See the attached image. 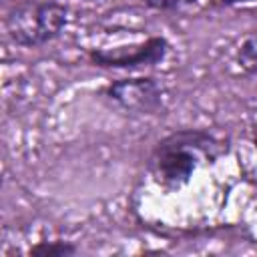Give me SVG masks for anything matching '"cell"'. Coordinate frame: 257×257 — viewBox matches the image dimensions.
Wrapping results in <instances>:
<instances>
[{"instance_id":"8","label":"cell","mask_w":257,"mask_h":257,"mask_svg":"<svg viewBox=\"0 0 257 257\" xmlns=\"http://www.w3.org/2000/svg\"><path fill=\"white\" fill-rule=\"evenodd\" d=\"M225 6H235V4H245V2H255V0H219Z\"/></svg>"},{"instance_id":"5","label":"cell","mask_w":257,"mask_h":257,"mask_svg":"<svg viewBox=\"0 0 257 257\" xmlns=\"http://www.w3.org/2000/svg\"><path fill=\"white\" fill-rule=\"evenodd\" d=\"M237 64L247 74H257V32L249 34L237 48Z\"/></svg>"},{"instance_id":"3","label":"cell","mask_w":257,"mask_h":257,"mask_svg":"<svg viewBox=\"0 0 257 257\" xmlns=\"http://www.w3.org/2000/svg\"><path fill=\"white\" fill-rule=\"evenodd\" d=\"M169 52V42L163 36H151L139 44H124L114 48H96L88 52L92 64L100 68H124L137 70L155 66L165 60Z\"/></svg>"},{"instance_id":"2","label":"cell","mask_w":257,"mask_h":257,"mask_svg":"<svg viewBox=\"0 0 257 257\" xmlns=\"http://www.w3.org/2000/svg\"><path fill=\"white\" fill-rule=\"evenodd\" d=\"M68 20V8L54 0L16 2L4 18L8 38L26 48L42 46L54 40Z\"/></svg>"},{"instance_id":"7","label":"cell","mask_w":257,"mask_h":257,"mask_svg":"<svg viewBox=\"0 0 257 257\" xmlns=\"http://www.w3.org/2000/svg\"><path fill=\"white\" fill-rule=\"evenodd\" d=\"M197 0H145V4L149 6V8H153V10H163V12H167V10H181V8H185V6H191V4H195Z\"/></svg>"},{"instance_id":"1","label":"cell","mask_w":257,"mask_h":257,"mask_svg":"<svg viewBox=\"0 0 257 257\" xmlns=\"http://www.w3.org/2000/svg\"><path fill=\"white\" fill-rule=\"evenodd\" d=\"M229 151L227 143L199 128H185L161 139L151 155V171L165 187L189 183L201 161L213 163Z\"/></svg>"},{"instance_id":"4","label":"cell","mask_w":257,"mask_h":257,"mask_svg":"<svg viewBox=\"0 0 257 257\" xmlns=\"http://www.w3.org/2000/svg\"><path fill=\"white\" fill-rule=\"evenodd\" d=\"M106 98L116 102L120 108L139 114L157 112L163 106V84L153 76H137V78H118L112 80L104 88Z\"/></svg>"},{"instance_id":"6","label":"cell","mask_w":257,"mask_h":257,"mask_svg":"<svg viewBox=\"0 0 257 257\" xmlns=\"http://www.w3.org/2000/svg\"><path fill=\"white\" fill-rule=\"evenodd\" d=\"M28 253L40 257H66V255H74L76 247L66 241H40L38 245L30 247Z\"/></svg>"}]
</instances>
